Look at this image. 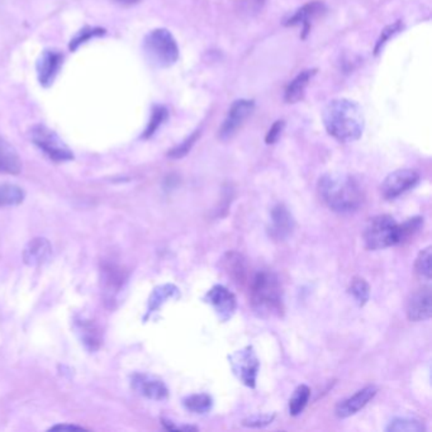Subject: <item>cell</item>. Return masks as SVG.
Wrapping results in <instances>:
<instances>
[{
	"instance_id": "obj_1",
	"label": "cell",
	"mask_w": 432,
	"mask_h": 432,
	"mask_svg": "<svg viewBox=\"0 0 432 432\" xmlns=\"http://www.w3.org/2000/svg\"><path fill=\"white\" fill-rule=\"evenodd\" d=\"M322 119L328 135L340 143H354L364 132L365 119L363 109L350 99H334L328 103Z\"/></svg>"
},
{
	"instance_id": "obj_2",
	"label": "cell",
	"mask_w": 432,
	"mask_h": 432,
	"mask_svg": "<svg viewBox=\"0 0 432 432\" xmlns=\"http://www.w3.org/2000/svg\"><path fill=\"white\" fill-rule=\"evenodd\" d=\"M318 192L328 208L337 213H352L363 203L358 181L345 174H326L318 183Z\"/></svg>"
},
{
	"instance_id": "obj_3",
	"label": "cell",
	"mask_w": 432,
	"mask_h": 432,
	"mask_svg": "<svg viewBox=\"0 0 432 432\" xmlns=\"http://www.w3.org/2000/svg\"><path fill=\"white\" fill-rule=\"evenodd\" d=\"M250 298L253 311L263 318L280 317L283 307L282 287L277 274L260 270L250 282Z\"/></svg>"
},
{
	"instance_id": "obj_4",
	"label": "cell",
	"mask_w": 432,
	"mask_h": 432,
	"mask_svg": "<svg viewBox=\"0 0 432 432\" xmlns=\"http://www.w3.org/2000/svg\"><path fill=\"white\" fill-rule=\"evenodd\" d=\"M148 61L157 68H170L179 59V47L172 32L157 28L150 32L143 41Z\"/></svg>"
},
{
	"instance_id": "obj_5",
	"label": "cell",
	"mask_w": 432,
	"mask_h": 432,
	"mask_svg": "<svg viewBox=\"0 0 432 432\" xmlns=\"http://www.w3.org/2000/svg\"><path fill=\"white\" fill-rule=\"evenodd\" d=\"M364 241L369 250H382L400 245V223L388 215L373 217L365 227Z\"/></svg>"
},
{
	"instance_id": "obj_6",
	"label": "cell",
	"mask_w": 432,
	"mask_h": 432,
	"mask_svg": "<svg viewBox=\"0 0 432 432\" xmlns=\"http://www.w3.org/2000/svg\"><path fill=\"white\" fill-rule=\"evenodd\" d=\"M31 138L33 143L41 148L49 159L59 162L74 160L73 151L54 131L49 130L46 126H35L31 130Z\"/></svg>"
},
{
	"instance_id": "obj_7",
	"label": "cell",
	"mask_w": 432,
	"mask_h": 432,
	"mask_svg": "<svg viewBox=\"0 0 432 432\" xmlns=\"http://www.w3.org/2000/svg\"><path fill=\"white\" fill-rule=\"evenodd\" d=\"M229 365L237 379L248 388L256 387V379L259 373L260 361L251 346L229 355Z\"/></svg>"
},
{
	"instance_id": "obj_8",
	"label": "cell",
	"mask_w": 432,
	"mask_h": 432,
	"mask_svg": "<svg viewBox=\"0 0 432 432\" xmlns=\"http://www.w3.org/2000/svg\"><path fill=\"white\" fill-rule=\"evenodd\" d=\"M420 181V175L412 169H400L388 176L382 184V194L385 199H395L412 189Z\"/></svg>"
},
{
	"instance_id": "obj_9",
	"label": "cell",
	"mask_w": 432,
	"mask_h": 432,
	"mask_svg": "<svg viewBox=\"0 0 432 432\" xmlns=\"http://www.w3.org/2000/svg\"><path fill=\"white\" fill-rule=\"evenodd\" d=\"M253 108H255L253 100H247V99L236 100L235 103L231 105L229 113L220 128V132H218L220 138L229 140L234 136L247 118L251 116Z\"/></svg>"
},
{
	"instance_id": "obj_10",
	"label": "cell",
	"mask_w": 432,
	"mask_h": 432,
	"mask_svg": "<svg viewBox=\"0 0 432 432\" xmlns=\"http://www.w3.org/2000/svg\"><path fill=\"white\" fill-rule=\"evenodd\" d=\"M204 301L210 303L216 311L217 316L223 322L229 321L235 315L237 308V301L232 292H229L223 285H215L204 296Z\"/></svg>"
},
{
	"instance_id": "obj_11",
	"label": "cell",
	"mask_w": 432,
	"mask_h": 432,
	"mask_svg": "<svg viewBox=\"0 0 432 432\" xmlns=\"http://www.w3.org/2000/svg\"><path fill=\"white\" fill-rule=\"evenodd\" d=\"M64 61V55L57 49H44L37 60L38 81L44 88H49L54 84L56 76L59 74Z\"/></svg>"
},
{
	"instance_id": "obj_12",
	"label": "cell",
	"mask_w": 432,
	"mask_h": 432,
	"mask_svg": "<svg viewBox=\"0 0 432 432\" xmlns=\"http://www.w3.org/2000/svg\"><path fill=\"white\" fill-rule=\"evenodd\" d=\"M432 315L431 288L425 287L414 292L407 303V317L409 321H426Z\"/></svg>"
},
{
	"instance_id": "obj_13",
	"label": "cell",
	"mask_w": 432,
	"mask_h": 432,
	"mask_svg": "<svg viewBox=\"0 0 432 432\" xmlns=\"http://www.w3.org/2000/svg\"><path fill=\"white\" fill-rule=\"evenodd\" d=\"M272 224L269 227V235L274 240L283 241L289 237L294 229L296 222L284 204H277L272 210Z\"/></svg>"
},
{
	"instance_id": "obj_14",
	"label": "cell",
	"mask_w": 432,
	"mask_h": 432,
	"mask_svg": "<svg viewBox=\"0 0 432 432\" xmlns=\"http://www.w3.org/2000/svg\"><path fill=\"white\" fill-rule=\"evenodd\" d=\"M377 392V388L374 385H368L361 390H359L352 397L340 402L335 411L336 416L340 419H347L352 414H358L360 409H363L374 398Z\"/></svg>"
},
{
	"instance_id": "obj_15",
	"label": "cell",
	"mask_w": 432,
	"mask_h": 432,
	"mask_svg": "<svg viewBox=\"0 0 432 432\" xmlns=\"http://www.w3.org/2000/svg\"><path fill=\"white\" fill-rule=\"evenodd\" d=\"M52 253L49 241L44 237H36L25 245L23 260L28 266H41L49 261Z\"/></svg>"
},
{
	"instance_id": "obj_16",
	"label": "cell",
	"mask_w": 432,
	"mask_h": 432,
	"mask_svg": "<svg viewBox=\"0 0 432 432\" xmlns=\"http://www.w3.org/2000/svg\"><path fill=\"white\" fill-rule=\"evenodd\" d=\"M132 384L137 392H140L141 395L148 397L150 400L162 401V400H167L169 395V390L164 382H161L160 379L146 376V374L135 376Z\"/></svg>"
},
{
	"instance_id": "obj_17",
	"label": "cell",
	"mask_w": 432,
	"mask_h": 432,
	"mask_svg": "<svg viewBox=\"0 0 432 432\" xmlns=\"http://www.w3.org/2000/svg\"><path fill=\"white\" fill-rule=\"evenodd\" d=\"M325 11V6L321 1H312L298 9L289 19H287L285 25H303V32L307 33L311 27V20Z\"/></svg>"
},
{
	"instance_id": "obj_18",
	"label": "cell",
	"mask_w": 432,
	"mask_h": 432,
	"mask_svg": "<svg viewBox=\"0 0 432 432\" xmlns=\"http://www.w3.org/2000/svg\"><path fill=\"white\" fill-rule=\"evenodd\" d=\"M22 170V161L12 145L0 137V173L18 174Z\"/></svg>"
},
{
	"instance_id": "obj_19",
	"label": "cell",
	"mask_w": 432,
	"mask_h": 432,
	"mask_svg": "<svg viewBox=\"0 0 432 432\" xmlns=\"http://www.w3.org/2000/svg\"><path fill=\"white\" fill-rule=\"evenodd\" d=\"M316 74V70H304L302 73L296 75L293 80L290 81L289 85L285 90L284 100L289 104H294L299 102L304 95L306 89L308 87L309 81Z\"/></svg>"
},
{
	"instance_id": "obj_20",
	"label": "cell",
	"mask_w": 432,
	"mask_h": 432,
	"mask_svg": "<svg viewBox=\"0 0 432 432\" xmlns=\"http://www.w3.org/2000/svg\"><path fill=\"white\" fill-rule=\"evenodd\" d=\"M223 268L229 274V277L234 279L237 284H241L246 279V263L242 255L237 253H226L223 258Z\"/></svg>"
},
{
	"instance_id": "obj_21",
	"label": "cell",
	"mask_w": 432,
	"mask_h": 432,
	"mask_svg": "<svg viewBox=\"0 0 432 432\" xmlns=\"http://www.w3.org/2000/svg\"><path fill=\"white\" fill-rule=\"evenodd\" d=\"M184 407L191 411L193 414H204L210 412L213 406V401L210 395L199 393V395H192L186 397L183 401Z\"/></svg>"
},
{
	"instance_id": "obj_22",
	"label": "cell",
	"mask_w": 432,
	"mask_h": 432,
	"mask_svg": "<svg viewBox=\"0 0 432 432\" xmlns=\"http://www.w3.org/2000/svg\"><path fill=\"white\" fill-rule=\"evenodd\" d=\"M25 200V192L22 188L14 184L0 186V207L18 205Z\"/></svg>"
},
{
	"instance_id": "obj_23",
	"label": "cell",
	"mask_w": 432,
	"mask_h": 432,
	"mask_svg": "<svg viewBox=\"0 0 432 432\" xmlns=\"http://www.w3.org/2000/svg\"><path fill=\"white\" fill-rule=\"evenodd\" d=\"M309 397H311V389L304 384L299 385L289 400V414L292 416L302 414L303 409L308 403Z\"/></svg>"
},
{
	"instance_id": "obj_24",
	"label": "cell",
	"mask_w": 432,
	"mask_h": 432,
	"mask_svg": "<svg viewBox=\"0 0 432 432\" xmlns=\"http://www.w3.org/2000/svg\"><path fill=\"white\" fill-rule=\"evenodd\" d=\"M388 432H424L425 426L421 421L416 419H407V417H398L389 422L388 426L385 428Z\"/></svg>"
},
{
	"instance_id": "obj_25",
	"label": "cell",
	"mask_w": 432,
	"mask_h": 432,
	"mask_svg": "<svg viewBox=\"0 0 432 432\" xmlns=\"http://www.w3.org/2000/svg\"><path fill=\"white\" fill-rule=\"evenodd\" d=\"M167 116H169V112H167L165 107L155 105L151 118L148 121V127H146V130L143 132V138H150V137L154 136L156 131L160 128L161 124L167 121Z\"/></svg>"
},
{
	"instance_id": "obj_26",
	"label": "cell",
	"mask_w": 432,
	"mask_h": 432,
	"mask_svg": "<svg viewBox=\"0 0 432 432\" xmlns=\"http://www.w3.org/2000/svg\"><path fill=\"white\" fill-rule=\"evenodd\" d=\"M179 296V290L176 287L172 284L162 285L155 289L152 293V296L150 299V312H152L155 309L159 308L161 304L167 302L169 298H175Z\"/></svg>"
},
{
	"instance_id": "obj_27",
	"label": "cell",
	"mask_w": 432,
	"mask_h": 432,
	"mask_svg": "<svg viewBox=\"0 0 432 432\" xmlns=\"http://www.w3.org/2000/svg\"><path fill=\"white\" fill-rule=\"evenodd\" d=\"M349 292L360 307L365 306L371 298V287L366 283V280L363 278L352 279Z\"/></svg>"
},
{
	"instance_id": "obj_28",
	"label": "cell",
	"mask_w": 432,
	"mask_h": 432,
	"mask_svg": "<svg viewBox=\"0 0 432 432\" xmlns=\"http://www.w3.org/2000/svg\"><path fill=\"white\" fill-rule=\"evenodd\" d=\"M431 246L424 248V250L419 253V256H417V259H416V264H414V268H416L417 274L421 275L422 278H426L427 280L431 279Z\"/></svg>"
},
{
	"instance_id": "obj_29",
	"label": "cell",
	"mask_w": 432,
	"mask_h": 432,
	"mask_svg": "<svg viewBox=\"0 0 432 432\" xmlns=\"http://www.w3.org/2000/svg\"><path fill=\"white\" fill-rule=\"evenodd\" d=\"M105 35V30L103 28H99V27H85V28H83L81 31L78 32V35L75 36L73 40H71V42H70V49H78L79 46H81L83 44H85L88 42L89 40H92L94 37H99V36H103Z\"/></svg>"
},
{
	"instance_id": "obj_30",
	"label": "cell",
	"mask_w": 432,
	"mask_h": 432,
	"mask_svg": "<svg viewBox=\"0 0 432 432\" xmlns=\"http://www.w3.org/2000/svg\"><path fill=\"white\" fill-rule=\"evenodd\" d=\"M424 224V218L422 217H414V218H409L408 221L404 223L400 224V236H401V244H403L404 241H407L408 239L414 237L421 227Z\"/></svg>"
},
{
	"instance_id": "obj_31",
	"label": "cell",
	"mask_w": 432,
	"mask_h": 432,
	"mask_svg": "<svg viewBox=\"0 0 432 432\" xmlns=\"http://www.w3.org/2000/svg\"><path fill=\"white\" fill-rule=\"evenodd\" d=\"M199 136H200V132H199V131H196L194 133H192L191 136L186 138V141H183V143L178 145L176 148L170 150V151L167 152V156L172 157V159H181V157H184V156L192 150L193 145L197 143L198 137Z\"/></svg>"
},
{
	"instance_id": "obj_32",
	"label": "cell",
	"mask_w": 432,
	"mask_h": 432,
	"mask_svg": "<svg viewBox=\"0 0 432 432\" xmlns=\"http://www.w3.org/2000/svg\"><path fill=\"white\" fill-rule=\"evenodd\" d=\"M402 28H403V25H402L401 20H398V22L393 23V25H388V27L384 28L382 35H380V37L378 40L377 44H376V49H374L376 55L379 54L380 49H383L384 44L388 42L390 37H393L398 32H401Z\"/></svg>"
},
{
	"instance_id": "obj_33",
	"label": "cell",
	"mask_w": 432,
	"mask_h": 432,
	"mask_svg": "<svg viewBox=\"0 0 432 432\" xmlns=\"http://www.w3.org/2000/svg\"><path fill=\"white\" fill-rule=\"evenodd\" d=\"M275 419L274 414H256L251 416L246 420L242 421V425L246 427H253V428H259V427H265L270 425L272 421Z\"/></svg>"
},
{
	"instance_id": "obj_34",
	"label": "cell",
	"mask_w": 432,
	"mask_h": 432,
	"mask_svg": "<svg viewBox=\"0 0 432 432\" xmlns=\"http://www.w3.org/2000/svg\"><path fill=\"white\" fill-rule=\"evenodd\" d=\"M284 121H277V122L270 127L269 132L266 133L265 143H268V145H272V143H277L279 138H280V136H282V133H283V131H284Z\"/></svg>"
},
{
	"instance_id": "obj_35",
	"label": "cell",
	"mask_w": 432,
	"mask_h": 432,
	"mask_svg": "<svg viewBox=\"0 0 432 432\" xmlns=\"http://www.w3.org/2000/svg\"><path fill=\"white\" fill-rule=\"evenodd\" d=\"M51 431L54 430H62V431H65V430H68V431H73V430H83V427L74 426V425H59V426H54L49 428Z\"/></svg>"
},
{
	"instance_id": "obj_36",
	"label": "cell",
	"mask_w": 432,
	"mask_h": 432,
	"mask_svg": "<svg viewBox=\"0 0 432 432\" xmlns=\"http://www.w3.org/2000/svg\"><path fill=\"white\" fill-rule=\"evenodd\" d=\"M116 1L119 4H124V6H133V4L138 3L140 0H116Z\"/></svg>"
}]
</instances>
